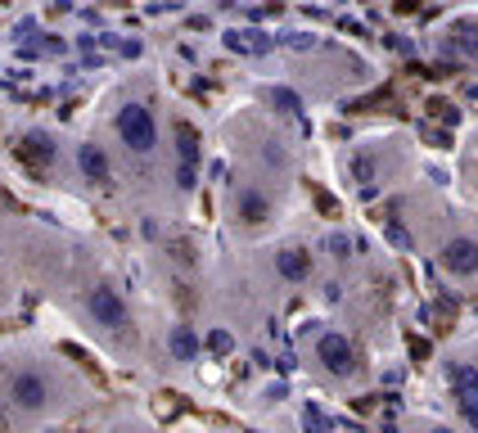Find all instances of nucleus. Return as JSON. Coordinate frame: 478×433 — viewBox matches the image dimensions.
<instances>
[{
  "instance_id": "nucleus-1",
  "label": "nucleus",
  "mask_w": 478,
  "mask_h": 433,
  "mask_svg": "<svg viewBox=\"0 0 478 433\" xmlns=\"http://www.w3.org/2000/svg\"><path fill=\"white\" fill-rule=\"evenodd\" d=\"M117 135H122V144L131 154H150L158 144V122H154V113L145 104H126L117 113Z\"/></svg>"
},
{
  "instance_id": "nucleus-2",
  "label": "nucleus",
  "mask_w": 478,
  "mask_h": 433,
  "mask_svg": "<svg viewBox=\"0 0 478 433\" xmlns=\"http://www.w3.org/2000/svg\"><path fill=\"white\" fill-rule=\"evenodd\" d=\"M316 361H320L329 375H338V380H348V375L357 371V352H352V343H348L344 334H320Z\"/></svg>"
},
{
  "instance_id": "nucleus-3",
  "label": "nucleus",
  "mask_w": 478,
  "mask_h": 433,
  "mask_svg": "<svg viewBox=\"0 0 478 433\" xmlns=\"http://www.w3.org/2000/svg\"><path fill=\"white\" fill-rule=\"evenodd\" d=\"M86 307H91L95 325H104V330H122V325H126V303H122L117 289H109V284H95V289H91V294H86Z\"/></svg>"
},
{
  "instance_id": "nucleus-4",
  "label": "nucleus",
  "mask_w": 478,
  "mask_h": 433,
  "mask_svg": "<svg viewBox=\"0 0 478 433\" xmlns=\"http://www.w3.org/2000/svg\"><path fill=\"white\" fill-rule=\"evenodd\" d=\"M442 266H447L456 280L478 275V240H465V235L447 240V244H442Z\"/></svg>"
},
{
  "instance_id": "nucleus-5",
  "label": "nucleus",
  "mask_w": 478,
  "mask_h": 433,
  "mask_svg": "<svg viewBox=\"0 0 478 433\" xmlns=\"http://www.w3.org/2000/svg\"><path fill=\"white\" fill-rule=\"evenodd\" d=\"M10 397H14L19 411H41V406L50 402V388H45V380H41L36 371H23V375H14Z\"/></svg>"
},
{
  "instance_id": "nucleus-6",
  "label": "nucleus",
  "mask_w": 478,
  "mask_h": 433,
  "mask_svg": "<svg viewBox=\"0 0 478 433\" xmlns=\"http://www.w3.org/2000/svg\"><path fill=\"white\" fill-rule=\"evenodd\" d=\"M451 388H456L460 415L478 429V371H474V366H456V371H451Z\"/></svg>"
},
{
  "instance_id": "nucleus-7",
  "label": "nucleus",
  "mask_w": 478,
  "mask_h": 433,
  "mask_svg": "<svg viewBox=\"0 0 478 433\" xmlns=\"http://www.w3.org/2000/svg\"><path fill=\"white\" fill-rule=\"evenodd\" d=\"M276 271L285 280H307L312 275V253L307 249H280L276 253Z\"/></svg>"
},
{
  "instance_id": "nucleus-8",
  "label": "nucleus",
  "mask_w": 478,
  "mask_h": 433,
  "mask_svg": "<svg viewBox=\"0 0 478 433\" xmlns=\"http://www.w3.org/2000/svg\"><path fill=\"white\" fill-rule=\"evenodd\" d=\"M77 167H82V172H86V181H95V185H104V181L113 176L100 144H82V150H77Z\"/></svg>"
},
{
  "instance_id": "nucleus-9",
  "label": "nucleus",
  "mask_w": 478,
  "mask_h": 433,
  "mask_svg": "<svg viewBox=\"0 0 478 433\" xmlns=\"http://www.w3.org/2000/svg\"><path fill=\"white\" fill-rule=\"evenodd\" d=\"M235 208H239V216H244L248 226H257V222H266V216H271V203H266V194H257V190H239Z\"/></svg>"
},
{
  "instance_id": "nucleus-10",
  "label": "nucleus",
  "mask_w": 478,
  "mask_h": 433,
  "mask_svg": "<svg viewBox=\"0 0 478 433\" xmlns=\"http://www.w3.org/2000/svg\"><path fill=\"white\" fill-rule=\"evenodd\" d=\"M167 347H172V356H176V361H194L203 343H198V334H194L190 325H172V334H167Z\"/></svg>"
},
{
  "instance_id": "nucleus-11",
  "label": "nucleus",
  "mask_w": 478,
  "mask_h": 433,
  "mask_svg": "<svg viewBox=\"0 0 478 433\" xmlns=\"http://www.w3.org/2000/svg\"><path fill=\"white\" fill-rule=\"evenodd\" d=\"M451 45H456L460 54L474 59V54H478V28H474V23H456V28H451Z\"/></svg>"
},
{
  "instance_id": "nucleus-12",
  "label": "nucleus",
  "mask_w": 478,
  "mask_h": 433,
  "mask_svg": "<svg viewBox=\"0 0 478 433\" xmlns=\"http://www.w3.org/2000/svg\"><path fill=\"white\" fill-rule=\"evenodd\" d=\"M176 140H181V159H185V167H194V159H198V144H194V131H190V127H181V131H176Z\"/></svg>"
},
{
  "instance_id": "nucleus-13",
  "label": "nucleus",
  "mask_w": 478,
  "mask_h": 433,
  "mask_svg": "<svg viewBox=\"0 0 478 433\" xmlns=\"http://www.w3.org/2000/svg\"><path fill=\"white\" fill-rule=\"evenodd\" d=\"M329 253H334L338 262H344V257L352 253V244H348V235H329Z\"/></svg>"
},
{
  "instance_id": "nucleus-14",
  "label": "nucleus",
  "mask_w": 478,
  "mask_h": 433,
  "mask_svg": "<svg viewBox=\"0 0 478 433\" xmlns=\"http://www.w3.org/2000/svg\"><path fill=\"white\" fill-rule=\"evenodd\" d=\"M357 176L370 181V176H375V163H370V159H357Z\"/></svg>"
},
{
  "instance_id": "nucleus-15",
  "label": "nucleus",
  "mask_w": 478,
  "mask_h": 433,
  "mask_svg": "<svg viewBox=\"0 0 478 433\" xmlns=\"http://www.w3.org/2000/svg\"><path fill=\"white\" fill-rule=\"evenodd\" d=\"M208 343H213V347H217V352H226V347H231V334H226V330H217V334H213V339H208Z\"/></svg>"
},
{
  "instance_id": "nucleus-16",
  "label": "nucleus",
  "mask_w": 478,
  "mask_h": 433,
  "mask_svg": "<svg viewBox=\"0 0 478 433\" xmlns=\"http://www.w3.org/2000/svg\"><path fill=\"white\" fill-rule=\"evenodd\" d=\"M176 181H181V190H194V167H181V176H176Z\"/></svg>"
},
{
  "instance_id": "nucleus-17",
  "label": "nucleus",
  "mask_w": 478,
  "mask_h": 433,
  "mask_svg": "<svg viewBox=\"0 0 478 433\" xmlns=\"http://www.w3.org/2000/svg\"><path fill=\"white\" fill-rule=\"evenodd\" d=\"M0 433H5V411H0Z\"/></svg>"
},
{
  "instance_id": "nucleus-18",
  "label": "nucleus",
  "mask_w": 478,
  "mask_h": 433,
  "mask_svg": "<svg viewBox=\"0 0 478 433\" xmlns=\"http://www.w3.org/2000/svg\"><path fill=\"white\" fill-rule=\"evenodd\" d=\"M433 433H447V429H433Z\"/></svg>"
}]
</instances>
